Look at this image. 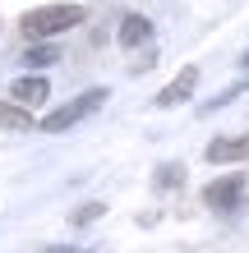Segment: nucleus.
Here are the masks:
<instances>
[{
  "label": "nucleus",
  "mask_w": 249,
  "mask_h": 253,
  "mask_svg": "<svg viewBox=\"0 0 249 253\" xmlns=\"http://www.w3.org/2000/svg\"><path fill=\"white\" fill-rule=\"evenodd\" d=\"M83 19H88L83 5H37L19 19V28H23L28 42H47V37H60L69 28H79Z\"/></svg>",
  "instance_id": "nucleus-1"
},
{
  "label": "nucleus",
  "mask_w": 249,
  "mask_h": 253,
  "mask_svg": "<svg viewBox=\"0 0 249 253\" xmlns=\"http://www.w3.org/2000/svg\"><path fill=\"white\" fill-rule=\"evenodd\" d=\"M60 60V46H47V42H33V46L23 51V65L28 69H47V65H55Z\"/></svg>",
  "instance_id": "nucleus-10"
},
{
  "label": "nucleus",
  "mask_w": 249,
  "mask_h": 253,
  "mask_svg": "<svg viewBox=\"0 0 249 253\" xmlns=\"http://www.w3.org/2000/svg\"><path fill=\"white\" fill-rule=\"evenodd\" d=\"M47 253H88V249H69V244H55V249H47Z\"/></svg>",
  "instance_id": "nucleus-13"
},
{
  "label": "nucleus",
  "mask_w": 249,
  "mask_h": 253,
  "mask_svg": "<svg viewBox=\"0 0 249 253\" xmlns=\"http://www.w3.org/2000/svg\"><path fill=\"white\" fill-rule=\"evenodd\" d=\"M194 87H199V69H194V65H185V69L162 87V92H157V106H180V101L194 97Z\"/></svg>",
  "instance_id": "nucleus-4"
},
{
  "label": "nucleus",
  "mask_w": 249,
  "mask_h": 253,
  "mask_svg": "<svg viewBox=\"0 0 249 253\" xmlns=\"http://www.w3.org/2000/svg\"><path fill=\"white\" fill-rule=\"evenodd\" d=\"M203 157H208L212 166H226V161H245V157H249V133H236V138H212Z\"/></svg>",
  "instance_id": "nucleus-6"
},
{
  "label": "nucleus",
  "mask_w": 249,
  "mask_h": 253,
  "mask_svg": "<svg viewBox=\"0 0 249 253\" xmlns=\"http://www.w3.org/2000/svg\"><path fill=\"white\" fill-rule=\"evenodd\" d=\"M106 106V87H88V92H79L74 101H65V106H55L47 120H42V129L47 133H65V129H74L79 120H88L93 111Z\"/></svg>",
  "instance_id": "nucleus-2"
},
{
  "label": "nucleus",
  "mask_w": 249,
  "mask_h": 253,
  "mask_svg": "<svg viewBox=\"0 0 249 253\" xmlns=\"http://www.w3.org/2000/svg\"><path fill=\"white\" fill-rule=\"evenodd\" d=\"M0 129H14V133L33 129V111L19 106V101H0Z\"/></svg>",
  "instance_id": "nucleus-8"
},
{
  "label": "nucleus",
  "mask_w": 249,
  "mask_h": 253,
  "mask_svg": "<svg viewBox=\"0 0 249 253\" xmlns=\"http://www.w3.org/2000/svg\"><path fill=\"white\" fill-rule=\"evenodd\" d=\"M240 69H249V51H245V55H240Z\"/></svg>",
  "instance_id": "nucleus-14"
},
{
  "label": "nucleus",
  "mask_w": 249,
  "mask_h": 253,
  "mask_svg": "<svg viewBox=\"0 0 249 253\" xmlns=\"http://www.w3.org/2000/svg\"><path fill=\"white\" fill-rule=\"evenodd\" d=\"M180 184H185V166H180V161L157 166V175H152V189L157 193H171V189H180Z\"/></svg>",
  "instance_id": "nucleus-9"
},
{
  "label": "nucleus",
  "mask_w": 249,
  "mask_h": 253,
  "mask_svg": "<svg viewBox=\"0 0 249 253\" xmlns=\"http://www.w3.org/2000/svg\"><path fill=\"white\" fill-rule=\"evenodd\" d=\"M9 97L19 101V106H28V111H37L42 101L51 97V83L42 79V74H28V79H14V87H9Z\"/></svg>",
  "instance_id": "nucleus-5"
},
{
  "label": "nucleus",
  "mask_w": 249,
  "mask_h": 253,
  "mask_svg": "<svg viewBox=\"0 0 249 253\" xmlns=\"http://www.w3.org/2000/svg\"><path fill=\"white\" fill-rule=\"evenodd\" d=\"M115 37H120V46L134 51V46H143V42L152 37V19H143V14H125V23H120Z\"/></svg>",
  "instance_id": "nucleus-7"
},
{
  "label": "nucleus",
  "mask_w": 249,
  "mask_h": 253,
  "mask_svg": "<svg viewBox=\"0 0 249 253\" xmlns=\"http://www.w3.org/2000/svg\"><path fill=\"white\" fill-rule=\"evenodd\" d=\"M245 198H249V180L245 175H222V180H212L208 189H203V203H208L212 212H222V216L240 212Z\"/></svg>",
  "instance_id": "nucleus-3"
},
{
  "label": "nucleus",
  "mask_w": 249,
  "mask_h": 253,
  "mask_svg": "<svg viewBox=\"0 0 249 253\" xmlns=\"http://www.w3.org/2000/svg\"><path fill=\"white\" fill-rule=\"evenodd\" d=\"M97 216H106V203H83L74 216H69V226H93Z\"/></svg>",
  "instance_id": "nucleus-11"
},
{
  "label": "nucleus",
  "mask_w": 249,
  "mask_h": 253,
  "mask_svg": "<svg viewBox=\"0 0 249 253\" xmlns=\"http://www.w3.org/2000/svg\"><path fill=\"white\" fill-rule=\"evenodd\" d=\"M245 87H249V83H236V87H226L222 97H212V101H203V115H217V106H231V101H236V97L245 92Z\"/></svg>",
  "instance_id": "nucleus-12"
}]
</instances>
